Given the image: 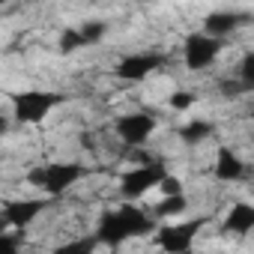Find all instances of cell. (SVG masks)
Here are the masks:
<instances>
[{
    "mask_svg": "<svg viewBox=\"0 0 254 254\" xmlns=\"http://www.w3.org/2000/svg\"><path fill=\"white\" fill-rule=\"evenodd\" d=\"M239 84L245 87V93L254 87V54H245V57H242V66H239Z\"/></svg>",
    "mask_w": 254,
    "mask_h": 254,
    "instance_id": "obj_17",
    "label": "cell"
},
{
    "mask_svg": "<svg viewBox=\"0 0 254 254\" xmlns=\"http://www.w3.org/2000/svg\"><path fill=\"white\" fill-rule=\"evenodd\" d=\"M248 18L242 15V12H212V15H206L203 18V33H209V36H215V39H224V36H230L236 27H242Z\"/></svg>",
    "mask_w": 254,
    "mask_h": 254,
    "instance_id": "obj_11",
    "label": "cell"
},
{
    "mask_svg": "<svg viewBox=\"0 0 254 254\" xmlns=\"http://www.w3.org/2000/svg\"><path fill=\"white\" fill-rule=\"evenodd\" d=\"M24 245V233L21 230H0V251H18Z\"/></svg>",
    "mask_w": 254,
    "mask_h": 254,
    "instance_id": "obj_16",
    "label": "cell"
},
{
    "mask_svg": "<svg viewBox=\"0 0 254 254\" xmlns=\"http://www.w3.org/2000/svg\"><path fill=\"white\" fill-rule=\"evenodd\" d=\"M105 30H108L105 21H87L84 27H78V33H81V45H99V42L105 39Z\"/></svg>",
    "mask_w": 254,
    "mask_h": 254,
    "instance_id": "obj_15",
    "label": "cell"
},
{
    "mask_svg": "<svg viewBox=\"0 0 254 254\" xmlns=\"http://www.w3.org/2000/svg\"><path fill=\"white\" fill-rule=\"evenodd\" d=\"M242 177H245V162L230 147H221L215 156V180L218 183H239Z\"/></svg>",
    "mask_w": 254,
    "mask_h": 254,
    "instance_id": "obj_10",
    "label": "cell"
},
{
    "mask_svg": "<svg viewBox=\"0 0 254 254\" xmlns=\"http://www.w3.org/2000/svg\"><path fill=\"white\" fill-rule=\"evenodd\" d=\"M99 242L96 239H78V242H66L60 245V254H72V251H93Z\"/></svg>",
    "mask_w": 254,
    "mask_h": 254,
    "instance_id": "obj_19",
    "label": "cell"
},
{
    "mask_svg": "<svg viewBox=\"0 0 254 254\" xmlns=\"http://www.w3.org/2000/svg\"><path fill=\"white\" fill-rule=\"evenodd\" d=\"M212 135H215V123H209V120H191L180 129V138L189 147H194V144H200V141H206Z\"/></svg>",
    "mask_w": 254,
    "mask_h": 254,
    "instance_id": "obj_13",
    "label": "cell"
},
{
    "mask_svg": "<svg viewBox=\"0 0 254 254\" xmlns=\"http://www.w3.org/2000/svg\"><path fill=\"white\" fill-rule=\"evenodd\" d=\"M203 224H206V218H191V221L165 224V227H159L156 242H159V248H165V251H171V254H183V251H189V248L194 245V239H197V233H200Z\"/></svg>",
    "mask_w": 254,
    "mask_h": 254,
    "instance_id": "obj_7",
    "label": "cell"
},
{
    "mask_svg": "<svg viewBox=\"0 0 254 254\" xmlns=\"http://www.w3.org/2000/svg\"><path fill=\"white\" fill-rule=\"evenodd\" d=\"M66 96L54 90H21L12 96V111L18 123H42L57 105H63Z\"/></svg>",
    "mask_w": 254,
    "mask_h": 254,
    "instance_id": "obj_3",
    "label": "cell"
},
{
    "mask_svg": "<svg viewBox=\"0 0 254 254\" xmlns=\"http://www.w3.org/2000/svg\"><path fill=\"white\" fill-rule=\"evenodd\" d=\"M191 105H194V96H191V93L177 90V93L171 96V108H174V111H186V108H191Z\"/></svg>",
    "mask_w": 254,
    "mask_h": 254,
    "instance_id": "obj_20",
    "label": "cell"
},
{
    "mask_svg": "<svg viewBox=\"0 0 254 254\" xmlns=\"http://www.w3.org/2000/svg\"><path fill=\"white\" fill-rule=\"evenodd\" d=\"M84 177V165L78 162H51V165H42V168H33L27 174V183L42 189L45 194L51 197H60L63 191H69L78 180Z\"/></svg>",
    "mask_w": 254,
    "mask_h": 254,
    "instance_id": "obj_2",
    "label": "cell"
},
{
    "mask_svg": "<svg viewBox=\"0 0 254 254\" xmlns=\"http://www.w3.org/2000/svg\"><path fill=\"white\" fill-rule=\"evenodd\" d=\"M189 206V197L183 194V191H177V194H165L159 203H156V209H153V218H168V215H180L183 209Z\"/></svg>",
    "mask_w": 254,
    "mask_h": 254,
    "instance_id": "obj_14",
    "label": "cell"
},
{
    "mask_svg": "<svg viewBox=\"0 0 254 254\" xmlns=\"http://www.w3.org/2000/svg\"><path fill=\"white\" fill-rule=\"evenodd\" d=\"M150 230H156V218L150 212H144L141 206L135 203H123L120 209L114 212H105L99 218V227H96V242L99 245H123L126 239H135V236H147Z\"/></svg>",
    "mask_w": 254,
    "mask_h": 254,
    "instance_id": "obj_1",
    "label": "cell"
},
{
    "mask_svg": "<svg viewBox=\"0 0 254 254\" xmlns=\"http://www.w3.org/2000/svg\"><path fill=\"white\" fill-rule=\"evenodd\" d=\"M75 48H84V45H81V33L69 27V30H63V36H60V51H63V54H72Z\"/></svg>",
    "mask_w": 254,
    "mask_h": 254,
    "instance_id": "obj_18",
    "label": "cell"
},
{
    "mask_svg": "<svg viewBox=\"0 0 254 254\" xmlns=\"http://www.w3.org/2000/svg\"><path fill=\"white\" fill-rule=\"evenodd\" d=\"M224 42L209 36V33H189L186 36V45H183V60H186V69L191 72H200L206 66L215 63V57L221 54Z\"/></svg>",
    "mask_w": 254,
    "mask_h": 254,
    "instance_id": "obj_5",
    "label": "cell"
},
{
    "mask_svg": "<svg viewBox=\"0 0 254 254\" xmlns=\"http://www.w3.org/2000/svg\"><path fill=\"white\" fill-rule=\"evenodd\" d=\"M0 3H3V0H0Z\"/></svg>",
    "mask_w": 254,
    "mask_h": 254,
    "instance_id": "obj_22",
    "label": "cell"
},
{
    "mask_svg": "<svg viewBox=\"0 0 254 254\" xmlns=\"http://www.w3.org/2000/svg\"><path fill=\"white\" fill-rule=\"evenodd\" d=\"M165 174H168L165 162L150 159V162H144L141 168H135V171H129V174L120 177V191H123L126 200H138V197H144L150 189H156Z\"/></svg>",
    "mask_w": 254,
    "mask_h": 254,
    "instance_id": "obj_4",
    "label": "cell"
},
{
    "mask_svg": "<svg viewBox=\"0 0 254 254\" xmlns=\"http://www.w3.org/2000/svg\"><path fill=\"white\" fill-rule=\"evenodd\" d=\"M114 132L126 147H144L150 141V135L156 132V117L147 111H132V114H123L114 123Z\"/></svg>",
    "mask_w": 254,
    "mask_h": 254,
    "instance_id": "obj_6",
    "label": "cell"
},
{
    "mask_svg": "<svg viewBox=\"0 0 254 254\" xmlns=\"http://www.w3.org/2000/svg\"><path fill=\"white\" fill-rule=\"evenodd\" d=\"M165 57L162 54H129V57H123L114 69V75L120 81H144L150 78L156 69H162Z\"/></svg>",
    "mask_w": 254,
    "mask_h": 254,
    "instance_id": "obj_9",
    "label": "cell"
},
{
    "mask_svg": "<svg viewBox=\"0 0 254 254\" xmlns=\"http://www.w3.org/2000/svg\"><path fill=\"white\" fill-rule=\"evenodd\" d=\"M221 230H227V233H248V230H254V206L251 203H233L227 218H224V224H221Z\"/></svg>",
    "mask_w": 254,
    "mask_h": 254,
    "instance_id": "obj_12",
    "label": "cell"
},
{
    "mask_svg": "<svg viewBox=\"0 0 254 254\" xmlns=\"http://www.w3.org/2000/svg\"><path fill=\"white\" fill-rule=\"evenodd\" d=\"M57 197H24V200H9V203H3V209H0V215H3V221L9 224V227H15V230H24V227H30L51 203H54Z\"/></svg>",
    "mask_w": 254,
    "mask_h": 254,
    "instance_id": "obj_8",
    "label": "cell"
},
{
    "mask_svg": "<svg viewBox=\"0 0 254 254\" xmlns=\"http://www.w3.org/2000/svg\"><path fill=\"white\" fill-rule=\"evenodd\" d=\"M221 93H224V96H230V99H236L239 93H245V87H242L239 81H224V84H221Z\"/></svg>",
    "mask_w": 254,
    "mask_h": 254,
    "instance_id": "obj_21",
    "label": "cell"
}]
</instances>
